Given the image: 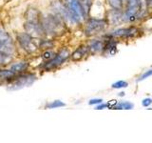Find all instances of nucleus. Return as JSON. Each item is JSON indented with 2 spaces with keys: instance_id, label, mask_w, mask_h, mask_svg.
Here are the masks:
<instances>
[{
  "instance_id": "5701e85b",
  "label": "nucleus",
  "mask_w": 152,
  "mask_h": 143,
  "mask_svg": "<svg viewBox=\"0 0 152 143\" xmlns=\"http://www.w3.org/2000/svg\"><path fill=\"white\" fill-rule=\"evenodd\" d=\"M103 102V99L101 98H96V99H91L89 101V104L90 105H98L100 103H102Z\"/></svg>"
},
{
  "instance_id": "412c9836",
  "label": "nucleus",
  "mask_w": 152,
  "mask_h": 143,
  "mask_svg": "<svg viewBox=\"0 0 152 143\" xmlns=\"http://www.w3.org/2000/svg\"><path fill=\"white\" fill-rule=\"evenodd\" d=\"M151 104H152V99L148 98V97L142 99V105L144 107H149Z\"/></svg>"
},
{
  "instance_id": "7ed1b4c3",
  "label": "nucleus",
  "mask_w": 152,
  "mask_h": 143,
  "mask_svg": "<svg viewBox=\"0 0 152 143\" xmlns=\"http://www.w3.org/2000/svg\"><path fill=\"white\" fill-rule=\"evenodd\" d=\"M106 26H107V22L106 20H104V19L91 18V19H89L87 23V26H86V29H85V32L88 36H91L104 31Z\"/></svg>"
},
{
  "instance_id": "f03ea898",
  "label": "nucleus",
  "mask_w": 152,
  "mask_h": 143,
  "mask_svg": "<svg viewBox=\"0 0 152 143\" xmlns=\"http://www.w3.org/2000/svg\"><path fill=\"white\" fill-rule=\"evenodd\" d=\"M142 9V0H127L125 16L127 20L134 21L139 16Z\"/></svg>"
},
{
  "instance_id": "6e6552de",
  "label": "nucleus",
  "mask_w": 152,
  "mask_h": 143,
  "mask_svg": "<svg viewBox=\"0 0 152 143\" xmlns=\"http://www.w3.org/2000/svg\"><path fill=\"white\" fill-rule=\"evenodd\" d=\"M139 32V30L136 27H129V28H121L118 29L115 32H113L111 36L115 37H124V38H130L135 36Z\"/></svg>"
},
{
  "instance_id": "9b49d317",
  "label": "nucleus",
  "mask_w": 152,
  "mask_h": 143,
  "mask_svg": "<svg viewBox=\"0 0 152 143\" xmlns=\"http://www.w3.org/2000/svg\"><path fill=\"white\" fill-rule=\"evenodd\" d=\"M104 43L102 40H93L88 47V50L95 54V52H100L104 51Z\"/></svg>"
},
{
  "instance_id": "39448f33",
  "label": "nucleus",
  "mask_w": 152,
  "mask_h": 143,
  "mask_svg": "<svg viewBox=\"0 0 152 143\" xmlns=\"http://www.w3.org/2000/svg\"><path fill=\"white\" fill-rule=\"evenodd\" d=\"M69 56V52L66 50L61 51L59 54H57L53 58H51L48 63L46 64V69L50 70V69H54L56 67L60 66L63 62L66 60V58Z\"/></svg>"
},
{
  "instance_id": "f8f14e48",
  "label": "nucleus",
  "mask_w": 152,
  "mask_h": 143,
  "mask_svg": "<svg viewBox=\"0 0 152 143\" xmlns=\"http://www.w3.org/2000/svg\"><path fill=\"white\" fill-rule=\"evenodd\" d=\"M28 67V62H18V63H15L13 64L12 67H11V70L13 72L14 74H20V73H23V72H25Z\"/></svg>"
},
{
  "instance_id": "6ab92c4d",
  "label": "nucleus",
  "mask_w": 152,
  "mask_h": 143,
  "mask_svg": "<svg viewBox=\"0 0 152 143\" xmlns=\"http://www.w3.org/2000/svg\"><path fill=\"white\" fill-rule=\"evenodd\" d=\"M64 106H65V103L60 101V100H55V101L50 103L47 107L50 109H54V108H59V107H64Z\"/></svg>"
},
{
  "instance_id": "393cba45",
  "label": "nucleus",
  "mask_w": 152,
  "mask_h": 143,
  "mask_svg": "<svg viewBox=\"0 0 152 143\" xmlns=\"http://www.w3.org/2000/svg\"><path fill=\"white\" fill-rule=\"evenodd\" d=\"M124 94H125V93L122 92V93H120V94H119V95H120V97H124Z\"/></svg>"
},
{
  "instance_id": "20e7f679",
  "label": "nucleus",
  "mask_w": 152,
  "mask_h": 143,
  "mask_svg": "<svg viewBox=\"0 0 152 143\" xmlns=\"http://www.w3.org/2000/svg\"><path fill=\"white\" fill-rule=\"evenodd\" d=\"M36 79L34 74H23L16 77L15 79L12 80V82L11 83L10 86V89L11 90H19L21 88L27 87V86H30L31 83H33V81Z\"/></svg>"
},
{
  "instance_id": "f257e3e1",
  "label": "nucleus",
  "mask_w": 152,
  "mask_h": 143,
  "mask_svg": "<svg viewBox=\"0 0 152 143\" xmlns=\"http://www.w3.org/2000/svg\"><path fill=\"white\" fill-rule=\"evenodd\" d=\"M69 16L75 22H82L87 16L79 0H66Z\"/></svg>"
},
{
  "instance_id": "2eb2a0df",
  "label": "nucleus",
  "mask_w": 152,
  "mask_h": 143,
  "mask_svg": "<svg viewBox=\"0 0 152 143\" xmlns=\"http://www.w3.org/2000/svg\"><path fill=\"white\" fill-rule=\"evenodd\" d=\"M81 6L83 7L86 14H88L90 12V9L92 6V0H79Z\"/></svg>"
},
{
  "instance_id": "f3484780",
  "label": "nucleus",
  "mask_w": 152,
  "mask_h": 143,
  "mask_svg": "<svg viewBox=\"0 0 152 143\" xmlns=\"http://www.w3.org/2000/svg\"><path fill=\"white\" fill-rule=\"evenodd\" d=\"M11 54L6 52H0V64H5L11 60Z\"/></svg>"
},
{
  "instance_id": "b1692460",
  "label": "nucleus",
  "mask_w": 152,
  "mask_h": 143,
  "mask_svg": "<svg viewBox=\"0 0 152 143\" xmlns=\"http://www.w3.org/2000/svg\"><path fill=\"white\" fill-rule=\"evenodd\" d=\"M107 107V104H103V102H102V103L98 104V106L96 107V109L97 110H102V109H104Z\"/></svg>"
},
{
  "instance_id": "0eeeda50",
  "label": "nucleus",
  "mask_w": 152,
  "mask_h": 143,
  "mask_svg": "<svg viewBox=\"0 0 152 143\" xmlns=\"http://www.w3.org/2000/svg\"><path fill=\"white\" fill-rule=\"evenodd\" d=\"M17 39H18V42H19V44H20V46L25 51L33 52L36 49V47L34 46V44H33V42H32L31 36L30 35H28V33H22V35H19Z\"/></svg>"
},
{
  "instance_id": "ddd939ff",
  "label": "nucleus",
  "mask_w": 152,
  "mask_h": 143,
  "mask_svg": "<svg viewBox=\"0 0 152 143\" xmlns=\"http://www.w3.org/2000/svg\"><path fill=\"white\" fill-rule=\"evenodd\" d=\"M111 9L116 11H122L124 7V0H107Z\"/></svg>"
},
{
  "instance_id": "4be33fe9",
  "label": "nucleus",
  "mask_w": 152,
  "mask_h": 143,
  "mask_svg": "<svg viewBox=\"0 0 152 143\" xmlns=\"http://www.w3.org/2000/svg\"><path fill=\"white\" fill-rule=\"evenodd\" d=\"M43 57H44V58H48V59H51V58H53L54 57V54L52 52H46L45 54H44V55H43Z\"/></svg>"
},
{
  "instance_id": "a878e982",
  "label": "nucleus",
  "mask_w": 152,
  "mask_h": 143,
  "mask_svg": "<svg viewBox=\"0 0 152 143\" xmlns=\"http://www.w3.org/2000/svg\"><path fill=\"white\" fill-rule=\"evenodd\" d=\"M147 1H148V3H151L152 4V0H147Z\"/></svg>"
},
{
  "instance_id": "9d476101",
  "label": "nucleus",
  "mask_w": 152,
  "mask_h": 143,
  "mask_svg": "<svg viewBox=\"0 0 152 143\" xmlns=\"http://www.w3.org/2000/svg\"><path fill=\"white\" fill-rule=\"evenodd\" d=\"M88 51V48H87V47H84V46L79 47L78 49L75 50V52L71 55V59H72L73 61L81 60L86 55H87Z\"/></svg>"
},
{
  "instance_id": "423d86ee",
  "label": "nucleus",
  "mask_w": 152,
  "mask_h": 143,
  "mask_svg": "<svg viewBox=\"0 0 152 143\" xmlns=\"http://www.w3.org/2000/svg\"><path fill=\"white\" fill-rule=\"evenodd\" d=\"M12 40L8 32L3 30H0V52H10L12 51Z\"/></svg>"
},
{
  "instance_id": "dca6fc26",
  "label": "nucleus",
  "mask_w": 152,
  "mask_h": 143,
  "mask_svg": "<svg viewBox=\"0 0 152 143\" xmlns=\"http://www.w3.org/2000/svg\"><path fill=\"white\" fill-rule=\"evenodd\" d=\"M133 108V104L128 101H123L120 103H117L114 109H120V110H130Z\"/></svg>"
},
{
  "instance_id": "aec40b11",
  "label": "nucleus",
  "mask_w": 152,
  "mask_h": 143,
  "mask_svg": "<svg viewBox=\"0 0 152 143\" xmlns=\"http://www.w3.org/2000/svg\"><path fill=\"white\" fill-rule=\"evenodd\" d=\"M152 75V69H150V70H148V71H146L145 74H142L140 77H139V79H138V81H141V80H144V79H145V78H148L149 76H151Z\"/></svg>"
},
{
  "instance_id": "1a4fd4ad",
  "label": "nucleus",
  "mask_w": 152,
  "mask_h": 143,
  "mask_svg": "<svg viewBox=\"0 0 152 143\" xmlns=\"http://www.w3.org/2000/svg\"><path fill=\"white\" fill-rule=\"evenodd\" d=\"M25 29L27 31V33L28 35H30L31 36H39L41 35V28L40 26L38 25V24L35 22V21H28V23H26L25 25Z\"/></svg>"
},
{
  "instance_id": "4468645a",
  "label": "nucleus",
  "mask_w": 152,
  "mask_h": 143,
  "mask_svg": "<svg viewBox=\"0 0 152 143\" xmlns=\"http://www.w3.org/2000/svg\"><path fill=\"white\" fill-rule=\"evenodd\" d=\"M15 74L12 70H1L0 71V80H7L10 78H13Z\"/></svg>"
},
{
  "instance_id": "a211bd4d",
  "label": "nucleus",
  "mask_w": 152,
  "mask_h": 143,
  "mask_svg": "<svg viewBox=\"0 0 152 143\" xmlns=\"http://www.w3.org/2000/svg\"><path fill=\"white\" fill-rule=\"evenodd\" d=\"M128 86V83L125 80H119V81H116L115 83H113L111 87L113 89H123V88H126Z\"/></svg>"
}]
</instances>
